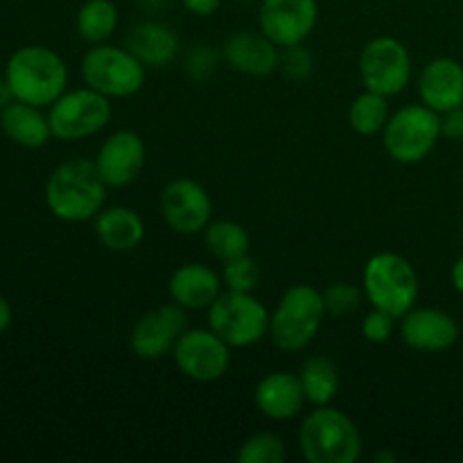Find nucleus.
<instances>
[{"label":"nucleus","instance_id":"e433bc0d","mask_svg":"<svg viewBox=\"0 0 463 463\" xmlns=\"http://www.w3.org/2000/svg\"><path fill=\"white\" fill-rule=\"evenodd\" d=\"M9 326H12V306L0 297V333H5Z\"/></svg>","mask_w":463,"mask_h":463},{"label":"nucleus","instance_id":"f03ea898","mask_svg":"<svg viewBox=\"0 0 463 463\" xmlns=\"http://www.w3.org/2000/svg\"><path fill=\"white\" fill-rule=\"evenodd\" d=\"M298 452L310 463H355L364 439L351 416L333 405L315 407L298 428Z\"/></svg>","mask_w":463,"mask_h":463},{"label":"nucleus","instance_id":"20e7f679","mask_svg":"<svg viewBox=\"0 0 463 463\" xmlns=\"http://www.w3.org/2000/svg\"><path fill=\"white\" fill-rule=\"evenodd\" d=\"M362 289L371 307L389 312L396 319L416 307L420 283L414 265L393 251L375 253L362 271Z\"/></svg>","mask_w":463,"mask_h":463},{"label":"nucleus","instance_id":"423d86ee","mask_svg":"<svg viewBox=\"0 0 463 463\" xmlns=\"http://www.w3.org/2000/svg\"><path fill=\"white\" fill-rule=\"evenodd\" d=\"M81 80L89 89L107 95L109 99L134 98L147 80V68L136 59L129 48L99 43L90 45L80 63Z\"/></svg>","mask_w":463,"mask_h":463},{"label":"nucleus","instance_id":"f3484780","mask_svg":"<svg viewBox=\"0 0 463 463\" xmlns=\"http://www.w3.org/2000/svg\"><path fill=\"white\" fill-rule=\"evenodd\" d=\"M222 57L233 71L249 77H267L279 71L280 48L262 32L240 30L222 45Z\"/></svg>","mask_w":463,"mask_h":463},{"label":"nucleus","instance_id":"c756f323","mask_svg":"<svg viewBox=\"0 0 463 463\" xmlns=\"http://www.w3.org/2000/svg\"><path fill=\"white\" fill-rule=\"evenodd\" d=\"M321 294H324L326 312L333 317L353 315L355 310H360L362 301H366L364 289L353 283H333Z\"/></svg>","mask_w":463,"mask_h":463},{"label":"nucleus","instance_id":"473e14b6","mask_svg":"<svg viewBox=\"0 0 463 463\" xmlns=\"http://www.w3.org/2000/svg\"><path fill=\"white\" fill-rule=\"evenodd\" d=\"M215 66H217L215 52L211 50V45H203V43L193 45L184 59L185 72L197 81L206 80V77L215 71Z\"/></svg>","mask_w":463,"mask_h":463},{"label":"nucleus","instance_id":"4be33fe9","mask_svg":"<svg viewBox=\"0 0 463 463\" xmlns=\"http://www.w3.org/2000/svg\"><path fill=\"white\" fill-rule=\"evenodd\" d=\"M95 238L113 253H129L145 240V222L129 206H104L93 220Z\"/></svg>","mask_w":463,"mask_h":463},{"label":"nucleus","instance_id":"c85d7f7f","mask_svg":"<svg viewBox=\"0 0 463 463\" xmlns=\"http://www.w3.org/2000/svg\"><path fill=\"white\" fill-rule=\"evenodd\" d=\"M222 283H224V289H231V292H253L260 283V267L249 253L233 258V260L224 262Z\"/></svg>","mask_w":463,"mask_h":463},{"label":"nucleus","instance_id":"cd10ccee","mask_svg":"<svg viewBox=\"0 0 463 463\" xmlns=\"http://www.w3.org/2000/svg\"><path fill=\"white\" fill-rule=\"evenodd\" d=\"M288 459V446L274 432H256L240 446V463H283Z\"/></svg>","mask_w":463,"mask_h":463},{"label":"nucleus","instance_id":"ea45409f","mask_svg":"<svg viewBox=\"0 0 463 463\" xmlns=\"http://www.w3.org/2000/svg\"><path fill=\"white\" fill-rule=\"evenodd\" d=\"M238 3H260V0H238Z\"/></svg>","mask_w":463,"mask_h":463},{"label":"nucleus","instance_id":"7c9ffc66","mask_svg":"<svg viewBox=\"0 0 463 463\" xmlns=\"http://www.w3.org/2000/svg\"><path fill=\"white\" fill-rule=\"evenodd\" d=\"M279 71H283L285 77L289 80H307L315 71V57L307 48H303V43L292 45V48H283L280 52V66Z\"/></svg>","mask_w":463,"mask_h":463},{"label":"nucleus","instance_id":"4c0bfd02","mask_svg":"<svg viewBox=\"0 0 463 463\" xmlns=\"http://www.w3.org/2000/svg\"><path fill=\"white\" fill-rule=\"evenodd\" d=\"M12 99H14V93H12V89H9L7 80H0V109L7 107Z\"/></svg>","mask_w":463,"mask_h":463},{"label":"nucleus","instance_id":"0eeeda50","mask_svg":"<svg viewBox=\"0 0 463 463\" xmlns=\"http://www.w3.org/2000/svg\"><path fill=\"white\" fill-rule=\"evenodd\" d=\"M441 138V113L420 104H407L392 113L383 131L389 156L402 165L425 161Z\"/></svg>","mask_w":463,"mask_h":463},{"label":"nucleus","instance_id":"c9c22d12","mask_svg":"<svg viewBox=\"0 0 463 463\" xmlns=\"http://www.w3.org/2000/svg\"><path fill=\"white\" fill-rule=\"evenodd\" d=\"M450 280H452V288L463 297V256L457 258V262L452 265L450 271Z\"/></svg>","mask_w":463,"mask_h":463},{"label":"nucleus","instance_id":"a211bd4d","mask_svg":"<svg viewBox=\"0 0 463 463\" xmlns=\"http://www.w3.org/2000/svg\"><path fill=\"white\" fill-rule=\"evenodd\" d=\"M419 95L437 113L463 107V66L452 57H437L419 75Z\"/></svg>","mask_w":463,"mask_h":463},{"label":"nucleus","instance_id":"1a4fd4ad","mask_svg":"<svg viewBox=\"0 0 463 463\" xmlns=\"http://www.w3.org/2000/svg\"><path fill=\"white\" fill-rule=\"evenodd\" d=\"M111 99L84 84L81 89L66 90L57 102L50 104L48 120L52 138L77 143L102 134L111 122Z\"/></svg>","mask_w":463,"mask_h":463},{"label":"nucleus","instance_id":"a878e982","mask_svg":"<svg viewBox=\"0 0 463 463\" xmlns=\"http://www.w3.org/2000/svg\"><path fill=\"white\" fill-rule=\"evenodd\" d=\"M203 244H206L208 253L224 265V262L247 256L251 251V235L238 222L217 220L203 229Z\"/></svg>","mask_w":463,"mask_h":463},{"label":"nucleus","instance_id":"7ed1b4c3","mask_svg":"<svg viewBox=\"0 0 463 463\" xmlns=\"http://www.w3.org/2000/svg\"><path fill=\"white\" fill-rule=\"evenodd\" d=\"M5 80L14 99L43 109L66 93L68 66L52 48L25 45L9 57Z\"/></svg>","mask_w":463,"mask_h":463},{"label":"nucleus","instance_id":"aec40b11","mask_svg":"<svg viewBox=\"0 0 463 463\" xmlns=\"http://www.w3.org/2000/svg\"><path fill=\"white\" fill-rule=\"evenodd\" d=\"M167 292L176 306L185 310H208L224 292L222 274L202 262H185L172 271Z\"/></svg>","mask_w":463,"mask_h":463},{"label":"nucleus","instance_id":"f8f14e48","mask_svg":"<svg viewBox=\"0 0 463 463\" xmlns=\"http://www.w3.org/2000/svg\"><path fill=\"white\" fill-rule=\"evenodd\" d=\"M188 330V310L175 301L147 312L134 324L129 333V348L140 360H161L172 355L181 335Z\"/></svg>","mask_w":463,"mask_h":463},{"label":"nucleus","instance_id":"4468645a","mask_svg":"<svg viewBox=\"0 0 463 463\" xmlns=\"http://www.w3.org/2000/svg\"><path fill=\"white\" fill-rule=\"evenodd\" d=\"M319 21L317 0H260L258 27L280 50L306 43Z\"/></svg>","mask_w":463,"mask_h":463},{"label":"nucleus","instance_id":"6e6552de","mask_svg":"<svg viewBox=\"0 0 463 463\" xmlns=\"http://www.w3.org/2000/svg\"><path fill=\"white\" fill-rule=\"evenodd\" d=\"M269 310L253 292H224L208 307V328L215 330L231 348H249L269 335Z\"/></svg>","mask_w":463,"mask_h":463},{"label":"nucleus","instance_id":"393cba45","mask_svg":"<svg viewBox=\"0 0 463 463\" xmlns=\"http://www.w3.org/2000/svg\"><path fill=\"white\" fill-rule=\"evenodd\" d=\"M118 7L111 0H84L75 18L77 34L89 45L107 43L118 30Z\"/></svg>","mask_w":463,"mask_h":463},{"label":"nucleus","instance_id":"58836bf2","mask_svg":"<svg viewBox=\"0 0 463 463\" xmlns=\"http://www.w3.org/2000/svg\"><path fill=\"white\" fill-rule=\"evenodd\" d=\"M375 461H387V463H396L398 457L393 455V452H378V455L373 457Z\"/></svg>","mask_w":463,"mask_h":463},{"label":"nucleus","instance_id":"39448f33","mask_svg":"<svg viewBox=\"0 0 463 463\" xmlns=\"http://www.w3.org/2000/svg\"><path fill=\"white\" fill-rule=\"evenodd\" d=\"M324 294L306 283L285 289L279 306L269 319V337L276 348L285 353H298L312 344L319 335L324 317Z\"/></svg>","mask_w":463,"mask_h":463},{"label":"nucleus","instance_id":"72a5a7b5","mask_svg":"<svg viewBox=\"0 0 463 463\" xmlns=\"http://www.w3.org/2000/svg\"><path fill=\"white\" fill-rule=\"evenodd\" d=\"M441 136L448 140H463V107L441 113Z\"/></svg>","mask_w":463,"mask_h":463},{"label":"nucleus","instance_id":"9d476101","mask_svg":"<svg viewBox=\"0 0 463 463\" xmlns=\"http://www.w3.org/2000/svg\"><path fill=\"white\" fill-rule=\"evenodd\" d=\"M411 54L396 36H375L360 52V80L366 90L393 98L411 84Z\"/></svg>","mask_w":463,"mask_h":463},{"label":"nucleus","instance_id":"ddd939ff","mask_svg":"<svg viewBox=\"0 0 463 463\" xmlns=\"http://www.w3.org/2000/svg\"><path fill=\"white\" fill-rule=\"evenodd\" d=\"M161 215L165 224L179 235L203 233L213 222V199L208 190L194 179H175L163 188Z\"/></svg>","mask_w":463,"mask_h":463},{"label":"nucleus","instance_id":"5701e85b","mask_svg":"<svg viewBox=\"0 0 463 463\" xmlns=\"http://www.w3.org/2000/svg\"><path fill=\"white\" fill-rule=\"evenodd\" d=\"M0 127L14 143L27 149H39L52 138L48 116L41 113V107L12 99L5 109H0Z\"/></svg>","mask_w":463,"mask_h":463},{"label":"nucleus","instance_id":"f704fd0d","mask_svg":"<svg viewBox=\"0 0 463 463\" xmlns=\"http://www.w3.org/2000/svg\"><path fill=\"white\" fill-rule=\"evenodd\" d=\"M181 5L194 16H213L220 9L222 0H181Z\"/></svg>","mask_w":463,"mask_h":463},{"label":"nucleus","instance_id":"9b49d317","mask_svg":"<svg viewBox=\"0 0 463 463\" xmlns=\"http://www.w3.org/2000/svg\"><path fill=\"white\" fill-rule=\"evenodd\" d=\"M233 348L211 328H188L176 342L172 357L185 378L194 383H215L231 369Z\"/></svg>","mask_w":463,"mask_h":463},{"label":"nucleus","instance_id":"2eb2a0df","mask_svg":"<svg viewBox=\"0 0 463 463\" xmlns=\"http://www.w3.org/2000/svg\"><path fill=\"white\" fill-rule=\"evenodd\" d=\"M93 161L109 188H127L143 172L147 147L134 129H118L104 138Z\"/></svg>","mask_w":463,"mask_h":463},{"label":"nucleus","instance_id":"f257e3e1","mask_svg":"<svg viewBox=\"0 0 463 463\" xmlns=\"http://www.w3.org/2000/svg\"><path fill=\"white\" fill-rule=\"evenodd\" d=\"M109 185L99 176L95 161L68 158L59 163L45 184V203L57 220L81 224L98 217L107 206Z\"/></svg>","mask_w":463,"mask_h":463},{"label":"nucleus","instance_id":"b1692460","mask_svg":"<svg viewBox=\"0 0 463 463\" xmlns=\"http://www.w3.org/2000/svg\"><path fill=\"white\" fill-rule=\"evenodd\" d=\"M298 380H301L307 402L315 407L330 405L337 398L339 387H342V375H339L337 364L326 355L307 357L298 369Z\"/></svg>","mask_w":463,"mask_h":463},{"label":"nucleus","instance_id":"bb28decb","mask_svg":"<svg viewBox=\"0 0 463 463\" xmlns=\"http://www.w3.org/2000/svg\"><path fill=\"white\" fill-rule=\"evenodd\" d=\"M387 99L389 98L373 93V90H364V93L357 95L351 102V109H348V125H351V129L355 134L366 136V138L383 134L389 118H392Z\"/></svg>","mask_w":463,"mask_h":463},{"label":"nucleus","instance_id":"dca6fc26","mask_svg":"<svg viewBox=\"0 0 463 463\" xmlns=\"http://www.w3.org/2000/svg\"><path fill=\"white\" fill-rule=\"evenodd\" d=\"M459 324L439 307H411L401 317V339L419 353H441L459 342Z\"/></svg>","mask_w":463,"mask_h":463},{"label":"nucleus","instance_id":"2f4dec72","mask_svg":"<svg viewBox=\"0 0 463 463\" xmlns=\"http://www.w3.org/2000/svg\"><path fill=\"white\" fill-rule=\"evenodd\" d=\"M393 333H396V317L389 315V312L373 307L362 319V335H364L366 342L387 344L393 337Z\"/></svg>","mask_w":463,"mask_h":463},{"label":"nucleus","instance_id":"412c9836","mask_svg":"<svg viewBox=\"0 0 463 463\" xmlns=\"http://www.w3.org/2000/svg\"><path fill=\"white\" fill-rule=\"evenodd\" d=\"M127 48L136 54L145 68H167L179 57V34L167 23L145 21L131 27L127 36Z\"/></svg>","mask_w":463,"mask_h":463},{"label":"nucleus","instance_id":"6ab92c4d","mask_svg":"<svg viewBox=\"0 0 463 463\" xmlns=\"http://www.w3.org/2000/svg\"><path fill=\"white\" fill-rule=\"evenodd\" d=\"M253 402L258 411L269 420H292L306 407L307 398L298 373L274 371L267 373L253 392Z\"/></svg>","mask_w":463,"mask_h":463}]
</instances>
